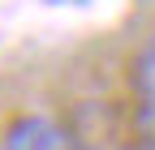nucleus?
<instances>
[{"instance_id": "nucleus-2", "label": "nucleus", "mask_w": 155, "mask_h": 150, "mask_svg": "<svg viewBox=\"0 0 155 150\" xmlns=\"http://www.w3.org/2000/svg\"><path fill=\"white\" fill-rule=\"evenodd\" d=\"M134 90H138V111H142V124L155 133V43L138 56V64H134Z\"/></svg>"}, {"instance_id": "nucleus-1", "label": "nucleus", "mask_w": 155, "mask_h": 150, "mask_svg": "<svg viewBox=\"0 0 155 150\" xmlns=\"http://www.w3.org/2000/svg\"><path fill=\"white\" fill-rule=\"evenodd\" d=\"M5 150H69V133L48 116H22L9 124Z\"/></svg>"}]
</instances>
